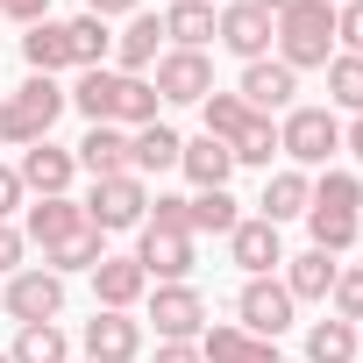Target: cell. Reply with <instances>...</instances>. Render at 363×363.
Returning a JSON list of instances; mask_svg holds the SVG:
<instances>
[{
    "label": "cell",
    "mask_w": 363,
    "mask_h": 363,
    "mask_svg": "<svg viewBox=\"0 0 363 363\" xmlns=\"http://www.w3.org/2000/svg\"><path fill=\"white\" fill-rule=\"evenodd\" d=\"M271 43H278V65L328 72V57H335V8L328 0H292V8H278L271 15Z\"/></svg>",
    "instance_id": "cell-1"
},
{
    "label": "cell",
    "mask_w": 363,
    "mask_h": 363,
    "mask_svg": "<svg viewBox=\"0 0 363 363\" xmlns=\"http://www.w3.org/2000/svg\"><path fill=\"white\" fill-rule=\"evenodd\" d=\"M72 100H65V86L57 79H22L8 100H0V143H15V150H29V143H43L50 128H57V114H65Z\"/></svg>",
    "instance_id": "cell-2"
},
{
    "label": "cell",
    "mask_w": 363,
    "mask_h": 363,
    "mask_svg": "<svg viewBox=\"0 0 363 363\" xmlns=\"http://www.w3.org/2000/svg\"><path fill=\"white\" fill-rule=\"evenodd\" d=\"M278 150L292 157V171H328L342 157V121L335 107H292L278 121Z\"/></svg>",
    "instance_id": "cell-3"
},
{
    "label": "cell",
    "mask_w": 363,
    "mask_h": 363,
    "mask_svg": "<svg viewBox=\"0 0 363 363\" xmlns=\"http://www.w3.org/2000/svg\"><path fill=\"white\" fill-rule=\"evenodd\" d=\"M86 207V221L100 228V235H121V228H143V214H150V186L135 171H121V178H93V193L79 200Z\"/></svg>",
    "instance_id": "cell-4"
},
{
    "label": "cell",
    "mask_w": 363,
    "mask_h": 363,
    "mask_svg": "<svg viewBox=\"0 0 363 363\" xmlns=\"http://www.w3.org/2000/svg\"><path fill=\"white\" fill-rule=\"evenodd\" d=\"M292 313H299V299L285 292V278H242V292H235V328L278 342V335L292 328Z\"/></svg>",
    "instance_id": "cell-5"
},
{
    "label": "cell",
    "mask_w": 363,
    "mask_h": 363,
    "mask_svg": "<svg viewBox=\"0 0 363 363\" xmlns=\"http://www.w3.org/2000/svg\"><path fill=\"white\" fill-rule=\"evenodd\" d=\"M150 86H157L164 107H193V100L214 93V57H207V50H164V57L150 65Z\"/></svg>",
    "instance_id": "cell-6"
},
{
    "label": "cell",
    "mask_w": 363,
    "mask_h": 363,
    "mask_svg": "<svg viewBox=\"0 0 363 363\" xmlns=\"http://www.w3.org/2000/svg\"><path fill=\"white\" fill-rule=\"evenodd\" d=\"M150 320H157V342H200L207 335V292L186 278V285H157L150 292Z\"/></svg>",
    "instance_id": "cell-7"
},
{
    "label": "cell",
    "mask_w": 363,
    "mask_h": 363,
    "mask_svg": "<svg viewBox=\"0 0 363 363\" xmlns=\"http://www.w3.org/2000/svg\"><path fill=\"white\" fill-rule=\"evenodd\" d=\"M0 306L15 313V328H29V320H57V313H65V278L43 271V264H22V271L8 278V292H0Z\"/></svg>",
    "instance_id": "cell-8"
},
{
    "label": "cell",
    "mask_w": 363,
    "mask_h": 363,
    "mask_svg": "<svg viewBox=\"0 0 363 363\" xmlns=\"http://www.w3.org/2000/svg\"><path fill=\"white\" fill-rule=\"evenodd\" d=\"M292 93H299V72L292 65H278V57H257V65H242V86H235V100L250 107V114H292Z\"/></svg>",
    "instance_id": "cell-9"
},
{
    "label": "cell",
    "mask_w": 363,
    "mask_h": 363,
    "mask_svg": "<svg viewBox=\"0 0 363 363\" xmlns=\"http://www.w3.org/2000/svg\"><path fill=\"white\" fill-rule=\"evenodd\" d=\"M79 342H86V363H135V356H143V320L93 306V320H86Z\"/></svg>",
    "instance_id": "cell-10"
},
{
    "label": "cell",
    "mask_w": 363,
    "mask_h": 363,
    "mask_svg": "<svg viewBox=\"0 0 363 363\" xmlns=\"http://www.w3.org/2000/svg\"><path fill=\"white\" fill-rule=\"evenodd\" d=\"M128 257L150 271V285H186V278H193V264H200L193 235H164V228H143V242H135Z\"/></svg>",
    "instance_id": "cell-11"
},
{
    "label": "cell",
    "mask_w": 363,
    "mask_h": 363,
    "mask_svg": "<svg viewBox=\"0 0 363 363\" xmlns=\"http://www.w3.org/2000/svg\"><path fill=\"white\" fill-rule=\"evenodd\" d=\"M214 43L235 50L242 65H257V57H271V15L257 8V0H235V8L214 15Z\"/></svg>",
    "instance_id": "cell-12"
},
{
    "label": "cell",
    "mask_w": 363,
    "mask_h": 363,
    "mask_svg": "<svg viewBox=\"0 0 363 363\" xmlns=\"http://www.w3.org/2000/svg\"><path fill=\"white\" fill-rule=\"evenodd\" d=\"M15 178H22V193L50 200V193H72V178H79V157H72V150H57V143L43 135V143H29V150H22Z\"/></svg>",
    "instance_id": "cell-13"
},
{
    "label": "cell",
    "mask_w": 363,
    "mask_h": 363,
    "mask_svg": "<svg viewBox=\"0 0 363 363\" xmlns=\"http://www.w3.org/2000/svg\"><path fill=\"white\" fill-rule=\"evenodd\" d=\"M93 299H100L107 313H135V306L150 299V271H143L135 257H100V264H93Z\"/></svg>",
    "instance_id": "cell-14"
},
{
    "label": "cell",
    "mask_w": 363,
    "mask_h": 363,
    "mask_svg": "<svg viewBox=\"0 0 363 363\" xmlns=\"http://www.w3.org/2000/svg\"><path fill=\"white\" fill-rule=\"evenodd\" d=\"M228 257H235L242 278H271V271L285 264V242H278L271 221H235V228H228Z\"/></svg>",
    "instance_id": "cell-15"
},
{
    "label": "cell",
    "mask_w": 363,
    "mask_h": 363,
    "mask_svg": "<svg viewBox=\"0 0 363 363\" xmlns=\"http://www.w3.org/2000/svg\"><path fill=\"white\" fill-rule=\"evenodd\" d=\"M264 214L257 221H271V228H285V221H306V207H313V178L306 171H264V200H257Z\"/></svg>",
    "instance_id": "cell-16"
},
{
    "label": "cell",
    "mask_w": 363,
    "mask_h": 363,
    "mask_svg": "<svg viewBox=\"0 0 363 363\" xmlns=\"http://www.w3.org/2000/svg\"><path fill=\"white\" fill-rule=\"evenodd\" d=\"M200 356H207V363H285L278 342H264V335H250V328H235V320H214V328L200 335Z\"/></svg>",
    "instance_id": "cell-17"
},
{
    "label": "cell",
    "mask_w": 363,
    "mask_h": 363,
    "mask_svg": "<svg viewBox=\"0 0 363 363\" xmlns=\"http://www.w3.org/2000/svg\"><path fill=\"white\" fill-rule=\"evenodd\" d=\"M157 57H164V15H128V29L114 36V72L143 79Z\"/></svg>",
    "instance_id": "cell-18"
},
{
    "label": "cell",
    "mask_w": 363,
    "mask_h": 363,
    "mask_svg": "<svg viewBox=\"0 0 363 363\" xmlns=\"http://www.w3.org/2000/svg\"><path fill=\"white\" fill-rule=\"evenodd\" d=\"M79 171L86 178H121L128 171V128H114V121H93L86 135H79Z\"/></svg>",
    "instance_id": "cell-19"
},
{
    "label": "cell",
    "mask_w": 363,
    "mask_h": 363,
    "mask_svg": "<svg viewBox=\"0 0 363 363\" xmlns=\"http://www.w3.org/2000/svg\"><path fill=\"white\" fill-rule=\"evenodd\" d=\"M121 79H128V72H114V65H93V72H79V86H72L65 100H72V107L86 114V128H93V121H114V114H121Z\"/></svg>",
    "instance_id": "cell-20"
},
{
    "label": "cell",
    "mask_w": 363,
    "mask_h": 363,
    "mask_svg": "<svg viewBox=\"0 0 363 363\" xmlns=\"http://www.w3.org/2000/svg\"><path fill=\"white\" fill-rule=\"evenodd\" d=\"M79 228H86V207H79L72 193L36 200V207H29V221H22V235H29V242H43V250H50V242H65V235H79Z\"/></svg>",
    "instance_id": "cell-21"
},
{
    "label": "cell",
    "mask_w": 363,
    "mask_h": 363,
    "mask_svg": "<svg viewBox=\"0 0 363 363\" xmlns=\"http://www.w3.org/2000/svg\"><path fill=\"white\" fill-rule=\"evenodd\" d=\"M214 15L221 8H207V0H171L164 8V43L171 50H207L214 43Z\"/></svg>",
    "instance_id": "cell-22"
},
{
    "label": "cell",
    "mask_w": 363,
    "mask_h": 363,
    "mask_svg": "<svg viewBox=\"0 0 363 363\" xmlns=\"http://www.w3.org/2000/svg\"><path fill=\"white\" fill-rule=\"evenodd\" d=\"M178 150H186V135L164 128V121H150V128L128 135V171H135V178H150V171H178Z\"/></svg>",
    "instance_id": "cell-23"
},
{
    "label": "cell",
    "mask_w": 363,
    "mask_h": 363,
    "mask_svg": "<svg viewBox=\"0 0 363 363\" xmlns=\"http://www.w3.org/2000/svg\"><path fill=\"white\" fill-rule=\"evenodd\" d=\"M178 171H186L200 193H214V186H228V171H235V150H228V143H214V135H193L186 150H178Z\"/></svg>",
    "instance_id": "cell-24"
},
{
    "label": "cell",
    "mask_w": 363,
    "mask_h": 363,
    "mask_svg": "<svg viewBox=\"0 0 363 363\" xmlns=\"http://www.w3.org/2000/svg\"><path fill=\"white\" fill-rule=\"evenodd\" d=\"M335 271H342V257L299 250V257H285V292H292V299H328V292H335Z\"/></svg>",
    "instance_id": "cell-25"
},
{
    "label": "cell",
    "mask_w": 363,
    "mask_h": 363,
    "mask_svg": "<svg viewBox=\"0 0 363 363\" xmlns=\"http://www.w3.org/2000/svg\"><path fill=\"white\" fill-rule=\"evenodd\" d=\"M65 50H72V72H93V65L114 57V36H107L100 15H72V22H65Z\"/></svg>",
    "instance_id": "cell-26"
},
{
    "label": "cell",
    "mask_w": 363,
    "mask_h": 363,
    "mask_svg": "<svg viewBox=\"0 0 363 363\" xmlns=\"http://www.w3.org/2000/svg\"><path fill=\"white\" fill-rule=\"evenodd\" d=\"M356 356H363V342H356V328H349V320H335V313H328V320H313V328H306V356H299V363H356Z\"/></svg>",
    "instance_id": "cell-27"
},
{
    "label": "cell",
    "mask_w": 363,
    "mask_h": 363,
    "mask_svg": "<svg viewBox=\"0 0 363 363\" xmlns=\"http://www.w3.org/2000/svg\"><path fill=\"white\" fill-rule=\"evenodd\" d=\"M22 57H29V72H36V79H57V72H72V50H65V22H36V29L22 36Z\"/></svg>",
    "instance_id": "cell-28"
},
{
    "label": "cell",
    "mask_w": 363,
    "mask_h": 363,
    "mask_svg": "<svg viewBox=\"0 0 363 363\" xmlns=\"http://www.w3.org/2000/svg\"><path fill=\"white\" fill-rule=\"evenodd\" d=\"M100 242H107V235H100L93 221H86L79 235H65V242H50V250H43V271H57V278H72V271H93V264L107 257Z\"/></svg>",
    "instance_id": "cell-29"
},
{
    "label": "cell",
    "mask_w": 363,
    "mask_h": 363,
    "mask_svg": "<svg viewBox=\"0 0 363 363\" xmlns=\"http://www.w3.org/2000/svg\"><path fill=\"white\" fill-rule=\"evenodd\" d=\"M8 356L15 363H72V342H65L57 320H29V328H15V349Z\"/></svg>",
    "instance_id": "cell-30"
},
{
    "label": "cell",
    "mask_w": 363,
    "mask_h": 363,
    "mask_svg": "<svg viewBox=\"0 0 363 363\" xmlns=\"http://www.w3.org/2000/svg\"><path fill=\"white\" fill-rule=\"evenodd\" d=\"M313 207H320V214H363V178L342 171V164H328V171L313 178Z\"/></svg>",
    "instance_id": "cell-31"
},
{
    "label": "cell",
    "mask_w": 363,
    "mask_h": 363,
    "mask_svg": "<svg viewBox=\"0 0 363 363\" xmlns=\"http://www.w3.org/2000/svg\"><path fill=\"white\" fill-rule=\"evenodd\" d=\"M228 150H235V164H250V171H271V157H285V150H278V121H264V114H250Z\"/></svg>",
    "instance_id": "cell-32"
},
{
    "label": "cell",
    "mask_w": 363,
    "mask_h": 363,
    "mask_svg": "<svg viewBox=\"0 0 363 363\" xmlns=\"http://www.w3.org/2000/svg\"><path fill=\"white\" fill-rule=\"evenodd\" d=\"M186 214H193V235H228L242 214H235V200H228V186H214V193H193L186 200Z\"/></svg>",
    "instance_id": "cell-33"
},
{
    "label": "cell",
    "mask_w": 363,
    "mask_h": 363,
    "mask_svg": "<svg viewBox=\"0 0 363 363\" xmlns=\"http://www.w3.org/2000/svg\"><path fill=\"white\" fill-rule=\"evenodd\" d=\"M306 235H313V250L342 257V250H356L363 221H356V214H320V207H306Z\"/></svg>",
    "instance_id": "cell-34"
},
{
    "label": "cell",
    "mask_w": 363,
    "mask_h": 363,
    "mask_svg": "<svg viewBox=\"0 0 363 363\" xmlns=\"http://www.w3.org/2000/svg\"><path fill=\"white\" fill-rule=\"evenodd\" d=\"M200 121H207L200 135H214V143H235V135H242V121H250V107H242L235 93H207V100H200Z\"/></svg>",
    "instance_id": "cell-35"
},
{
    "label": "cell",
    "mask_w": 363,
    "mask_h": 363,
    "mask_svg": "<svg viewBox=\"0 0 363 363\" xmlns=\"http://www.w3.org/2000/svg\"><path fill=\"white\" fill-rule=\"evenodd\" d=\"M328 107H349V114H363V57H328Z\"/></svg>",
    "instance_id": "cell-36"
},
{
    "label": "cell",
    "mask_w": 363,
    "mask_h": 363,
    "mask_svg": "<svg viewBox=\"0 0 363 363\" xmlns=\"http://www.w3.org/2000/svg\"><path fill=\"white\" fill-rule=\"evenodd\" d=\"M328 306H335V320H363V264H342L335 271V292H328Z\"/></svg>",
    "instance_id": "cell-37"
},
{
    "label": "cell",
    "mask_w": 363,
    "mask_h": 363,
    "mask_svg": "<svg viewBox=\"0 0 363 363\" xmlns=\"http://www.w3.org/2000/svg\"><path fill=\"white\" fill-rule=\"evenodd\" d=\"M335 43H342V57H363V0L335 8Z\"/></svg>",
    "instance_id": "cell-38"
},
{
    "label": "cell",
    "mask_w": 363,
    "mask_h": 363,
    "mask_svg": "<svg viewBox=\"0 0 363 363\" xmlns=\"http://www.w3.org/2000/svg\"><path fill=\"white\" fill-rule=\"evenodd\" d=\"M22 257H29V235L0 221V278H15V271H22Z\"/></svg>",
    "instance_id": "cell-39"
},
{
    "label": "cell",
    "mask_w": 363,
    "mask_h": 363,
    "mask_svg": "<svg viewBox=\"0 0 363 363\" xmlns=\"http://www.w3.org/2000/svg\"><path fill=\"white\" fill-rule=\"evenodd\" d=\"M0 15L22 22V29H36V22H50V0H0Z\"/></svg>",
    "instance_id": "cell-40"
},
{
    "label": "cell",
    "mask_w": 363,
    "mask_h": 363,
    "mask_svg": "<svg viewBox=\"0 0 363 363\" xmlns=\"http://www.w3.org/2000/svg\"><path fill=\"white\" fill-rule=\"evenodd\" d=\"M29 193H22V178H15V164H0V221H8L15 207H22Z\"/></svg>",
    "instance_id": "cell-41"
},
{
    "label": "cell",
    "mask_w": 363,
    "mask_h": 363,
    "mask_svg": "<svg viewBox=\"0 0 363 363\" xmlns=\"http://www.w3.org/2000/svg\"><path fill=\"white\" fill-rule=\"evenodd\" d=\"M157 363H207L200 342H157Z\"/></svg>",
    "instance_id": "cell-42"
},
{
    "label": "cell",
    "mask_w": 363,
    "mask_h": 363,
    "mask_svg": "<svg viewBox=\"0 0 363 363\" xmlns=\"http://www.w3.org/2000/svg\"><path fill=\"white\" fill-rule=\"evenodd\" d=\"M86 15H100V22H114V15H143V0H86Z\"/></svg>",
    "instance_id": "cell-43"
},
{
    "label": "cell",
    "mask_w": 363,
    "mask_h": 363,
    "mask_svg": "<svg viewBox=\"0 0 363 363\" xmlns=\"http://www.w3.org/2000/svg\"><path fill=\"white\" fill-rule=\"evenodd\" d=\"M342 150H349V157H356V164H363V114H356V121H349V128H342Z\"/></svg>",
    "instance_id": "cell-44"
},
{
    "label": "cell",
    "mask_w": 363,
    "mask_h": 363,
    "mask_svg": "<svg viewBox=\"0 0 363 363\" xmlns=\"http://www.w3.org/2000/svg\"><path fill=\"white\" fill-rule=\"evenodd\" d=\"M257 8H264V15H278V8H292V0H257Z\"/></svg>",
    "instance_id": "cell-45"
},
{
    "label": "cell",
    "mask_w": 363,
    "mask_h": 363,
    "mask_svg": "<svg viewBox=\"0 0 363 363\" xmlns=\"http://www.w3.org/2000/svg\"><path fill=\"white\" fill-rule=\"evenodd\" d=\"M0 363H15V356H8V349H0Z\"/></svg>",
    "instance_id": "cell-46"
},
{
    "label": "cell",
    "mask_w": 363,
    "mask_h": 363,
    "mask_svg": "<svg viewBox=\"0 0 363 363\" xmlns=\"http://www.w3.org/2000/svg\"><path fill=\"white\" fill-rule=\"evenodd\" d=\"M356 342H363V320H356Z\"/></svg>",
    "instance_id": "cell-47"
},
{
    "label": "cell",
    "mask_w": 363,
    "mask_h": 363,
    "mask_svg": "<svg viewBox=\"0 0 363 363\" xmlns=\"http://www.w3.org/2000/svg\"><path fill=\"white\" fill-rule=\"evenodd\" d=\"M207 8H214V0H207Z\"/></svg>",
    "instance_id": "cell-48"
},
{
    "label": "cell",
    "mask_w": 363,
    "mask_h": 363,
    "mask_svg": "<svg viewBox=\"0 0 363 363\" xmlns=\"http://www.w3.org/2000/svg\"><path fill=\"white\" fill-rule=\"evenodd\" d=\"M79 363H86V356H79Z\"/></svg>",
    "instance_id": "cell-49"
}]
</instances>
